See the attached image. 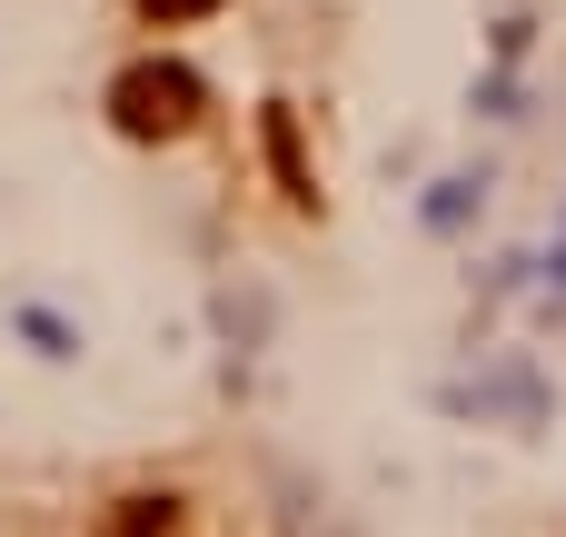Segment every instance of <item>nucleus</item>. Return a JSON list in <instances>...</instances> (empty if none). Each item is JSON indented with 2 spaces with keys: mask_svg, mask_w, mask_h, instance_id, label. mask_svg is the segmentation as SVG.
<instances>
[{
  "mask_svg": "<svg viewBox=\"0 0 566 537\" xmlns=\"http://www.w3.org/2000/svg\"><path fill=\"white\" fill-rule=\"evenodd\" d=\"M199 110H209V90H199V70H179V60H139V70L109 80V120H119L129 140H189Z\"/></svg>",
  "mask_w": 566,
  "mask_h": 537,
  "instance_id": "1",
  "label": "nucleus"
},
{
  "mask_svg": "<svg viewBox=\"0 0 566 537\" xmlns=\"http://www.w3.org/2000/svg\"><path fill=\"white\" fill-rule=\"evenodd\" d=\"M269 159H279V189H289L298 209H318V179H308V159H298V120H289V110H269Z\"/></svg>",
  "mask_w": 566,
  "mask_h": 537,
  "instance_id": "2",
  "label": "nucleus"
},
{
  "mask_svg": "<svg viewBox=\"0 0 566 537\" xmlns=\"http://www.w3.org/2000/svg\"><path fill=\"white\" fill-rule=\"evenodd\" d=\"M139 10H149V20H159V30H179V20H209V10H219V0H139Z\"/></svg>",
  "mask_w": 566,
  "mask_h": 537,
  "instance_id": "3",
  "label": "nucleus"
}]
</instances>
